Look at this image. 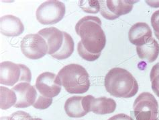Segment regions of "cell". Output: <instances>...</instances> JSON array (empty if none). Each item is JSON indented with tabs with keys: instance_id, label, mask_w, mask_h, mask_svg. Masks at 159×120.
<instances>
[{
	"instance_id": "obj_22",
	"label": "cell",
	"mask_w": 159,
	"mask_h": 120,
	"mask_svg": "<svg viewBox=\"0 0 159 120\" xmlns=\"http://www.w3.org/2000/svg\"><path fill=\"white\" fill-rule=\"evenodd\" d=\"M32 118L30 114L23 111H18L9 117H2L0 120H29Z\"/></svg>"
},
{
	"instance_id": "obj_8",
	"label": "cell",
	"mask_w": 159,
	"mask_h": 120,
	"mask_svg": "<svg viewBox=\"0 0 159 120\" xmlns=\"http://www.w3.org/2000/svg\"><path fill=\"white\" fill-rule=\"evenodd\" d=\"M35 86L41 95L52 98L61 93L62 83L58 76L52 72H46L38 76Z\"/></svg>"
},
{
	"instance_id": "obj_6",
	"label": "cell",
	"mask_w": 159,
	"mask_h": 120,
	"mask_svg": "<svg viewBox=\"0 0 159 120\" xmlns=\"http://www.w3.org/2000/svg\"><path fill=\"white\" fill-rule=\"evenodd\" d=\"M66 12L65 4L57 0L47 1L38 7L36 16L38 21L42 24H56L64 18Z\"/></svg>"
},
{
	"instance_id": "obj_13",
	"label": "cell",
	"mask_w": 159,
	"mask_h": 120,
	"mask_svg": "<svg viewBox=\"0 0 159 120\" xmlns=\"http://www.w3.org/2000/svg\"><path fill=\"white\" fill-rule=\"evenodd\" d=\"M0 31L7 36H17L22 35L24 26L22 21L13 15L3 16L0 19Z\"/></svg>"
},
{
	"instance_id": "obj_26",
	"label": "cell",
	"mask_w": 159,
	"mask_h": 120,
	"mask_svg": "<svg viewBox=\"0 0 159 120\" xmlns=\"http://www.w3.org/2000/svg\"><path fill=\"white\" fill-rule=\"evenodd\" d=\"M29 120H43V119H40V118H31V119H30Z\"/></svg>"
},
{
	"instance_id": "obj_21",
	"label": "cell",
	"mask_w": 159,
	"mask_h": 120,
	"mask_svg": "<svg viewBox=\"0 0 159 120\" xmlns=\"http://www.w3.org/2000/svg\"><path fill=\"white\" fill-rule=\"evenodd\" d=\"M52 103V98L46 97L43 95L38 97L36 102L32 106L37 109H46L51 105Z\"/></svg>"
},
{
	"instance_id": "obj_1",
	"label": "cell",
	"mask_w": 159,
	"mask_h": 120,
	"mask_svg": "<svg viewBox=\"0 0 159 120\" xmlns=\"http://www.w3.org/2000/svg\"><path fill=\"white\" fill-rule=\"evenodd\" d=\"M75 31L81 39L77 45L79 55L86 61L97 60L106 45L101 20L97 16H85L79 20Z\"/></svg>"
},
{
	"instance_id": "obj_3",
	"label": "cell",
	"mask_w": 159,
	"mask_h": 120,
	"mask_svg": "<svg viewBox=\"0 0 159 120\" xmlns=\"http://www.w3.org/2000/svg\"><path fill=\"white\" fill-rule=\"evenodd\" d=\"M62 85L70 94H83L90 87L89 75L81 65L70 64L62 68L58 74Z\"/></svg>"
},
{
	"instance_id": "obj_10",
	"label": "cell",
	"mask_w": 159,
	"mask_h": 120,
	"mask_svg": "<svg viewBox=\"0 0 159 120\" xmlns=\"http://www.w3.org/2000/svg\"><path fill=\"white\" fill-rule=\"evenodd\" d=\"M11 89L17 96L16 108H26L34 105L36 101L38 93L36 88L28 82H20Z\"/></svg>"
},
{
	"instance_id": "obj_16",
	"label": "cell",
	"mask_w": 159,
	"mask_h": 120,
	"mask_svg": "<svg viewBox=\"0 0 159 120\" xmlns=\"http://www.w3.org/2000/svg\"><path fill=\"white\" fill-rule=\"evenodd\" d=\"M83 97L74 96L69 98L65 104V110L70 118H82L87 114L82 104Z\"/></svg>"
},
{
	"instance_id": "obj_19",
	"label": "cell",
	"mask_w": 159,
	"mask_h": 120,
	"mask_svg": "<svg viewBox=\"0 0 159 120\" xmlns=\"http://www.w3.org/2000/svg\"><path fill=\"white\" fill-rule=\"evenodd\" d=\"M79 6L81 9L87 13L97 14L100 11V2L97 0L80 1Z\"/></svg>"
},
{
	"instance_id": "obj_12",
	"label": "cell",
	"mask_w": 159,
	"mask_h": 120,
	"mask_svg": "<svg viewBox=\"0 0 159 120\" xmlns=\"http://www.w3.org/2000/svg\"><path fill=\"white\" fill-rule=\"evenodd\" d=\"M152 37L151 28L145 22H137L132 25L128 32L130 43L136 47L144 45Z\"/></svg>"
},
{
	"instance_id": "obj_2",
	"label": "cell",
	"mask_w": 159,
	"mask_h": 120,
	"mask_svg": "<svg viewBox=\"0 0 159 120\" xmlns=\"http://www.w3.org/2000/svg\"><path fill=\"white\" fill-rule=\"evenodd\" d=\"M104 85L111 96L128 98L137 94L139 84L132 74L121 68L111 69L106 75Z\"/></svg>"
},
{
	"instance_id": "obj_20",
	"label": "cell",
	"mask_w": 159,
	"mask_h": 120,
	"mask_svg": "<svg viewBox=\"0 0 159 120\" xmlns=\"http://www.w3.org/2000/svg\"><path fill=\"white\" fill-rule=\"evenodd\" d=\"M150 78L151 81L153 92L159 97V62L152 68L151 71H150Z\"/></svg>"
},
{
	"instance_id": "obj_11",
	"label": "cell",
	"mask_w": 159,
	"mask_h": 120,
	"mask_svg": "<svg viewBox=\"0 0 159 120\" xmlns=\"http://www.w3.org/2000/svg\"><path fill=\"white\" fill-rule=\"evenodd\" d=\"M39 34L47 41L48 46V54L51 56L55 54L62 48L65 41L64 32L55 27L45 28L39 31Z\"/></svg>"
},
{
	"instance_id": "obj_14",
	"label": "cell",
	"mask_w": 159,
	"mask_h": 120,
	"mask_svg": "<svg viewBox=\"0 0 159 120\" xmlns=\"http://www.w3.org/2000/svg\"><path fill=\"white\" fill-rule=\"evenodd\" d=\"M90 111L98 115H106L114 113L116 109V103L114 99L107 97L95 98L89 95Z\"/></svg>"
},
{
	"instance_id": "obj_23",
	"label": "cell",
	"mask_w": 159,
	"mask_h": 120,
	"mask_svg": "<svg viewBox=\"0 0 159 120\" xmlns=\"http://www.w3.org/2000/svg\"><path fill=\"white\" fill-rule=\"evenodd\" d=\"M151 24L154 35H159V10L154 12L151 16Z\"/></svg>"
},
{
	"instance_id": "obj_7",
	"label": "cell",
	"mask_w": 159,
	"mask_h": 120,
	"mask_svg": "<svg viewBox=\"0 0 159 120\" xmlns=\"http://www.w3.org/2000/svg\"><path fill=\"white\" fill-rule=\"evenodd\" d=\"M23 54L30 60H39L47 55L48 46L47 41L39 34H29L21 41Z\"/></svg>"
},
{
	"instance_id": "obj_4",
	"label": "cell",
	"mask_w": 159,
	"mask_h": 120,
	"mask_svg": "<svg viewBox=\"0 0 159 120\" xmlns=\"http://www.w3.org/2000/svg\"><path fill=\"white\" fill-rule=\"evenodd\" d=\"M158 103L154 95L150 93H142L136 98L131 111L134 120H157Z\"/></svg>"
},
{
	"instance_id": "obj_27",
	"label": "cell",
	"mask_w": 159,
	"mask_h": 120,
	"mask_svg": "<svg viewBox=\"0 0 159 120\" xmlns=\"http://www.w3.org/2000/svg\"><path fill=\"white\" fill-rule=\"evenodd\" d=\"M155 35L156 36V37H157V38L159 40V35Z\"/></svg>"
},
{
	"instance_id": "obj_17",
	"label": "cell",
	"mask_w": 159,
	"mask_h": 120,
	"mask_svg": "<svg viewBox=\"0 0 159 120\" xmlns=\"http://www.w3.org/2000/svg\"><path fill=\"white\" fill-rule=\"evenodd\" d=\"M17 102V96L12 89L1 86L0 87V107L6 110L14 106Z\"/></svg>"
},
{
	"instance_id": "obj_24",
	"label": "cell",
	"mask_w": 159,
	"mask_h": 120,
	"mask_svg": "<svg viewBox=\"0 0 159 120\" xmlns=\"http://www.w3.org/2000/svg\"><path fill=\"white\" fill-rule=\"evenodd\" d=\"M107 120H134L130 116L124 113L117 114L114 116L109 118Z\"/></svg>"
},
{
	"instance_id": "obj_15",
	"label": "cell",
	"mask_w": 159,
	"mask_h": 120,
	"mask_svg": "<svg viewBox=\"0 0 159 120\" xmlns=\"http://www.w3.org/2000/svg\"><path fill=\"white\" fill-rule=\"evenodd\" d=\"M136 52L140 59L152 63L159 55V44L152 37L144 45L136 47Z\"/></svg>"
},
{
	"instance_id": "obj_25",
	"label": "cell",
	"mask_w": 159,
	"mask_h": 120,
	"mask_svg": "<svg viewBox=\"0 0 159 120\" xmlns=\"http://www.w3.org/2000/svg\"><path fill=\"white\" fill-rule=\"evenodd\" d=\"M146 3L152 7H159V1H146Z\"/></svg>"
},
{
	"instance_id": "obj_5",
	"label": "cell",
	"mask_w": 159,
	"mask_h": 120,
	"mask_svg": "<svg viewBox=\"0 0 159 120\" xmlns=\"http://www.w3.org/2000/svg\"><path fill=\"white\" fill-rule=\"evenodd\" d=\"M30 70L23 64L3 61L0 64V82L2 84L14 86L17 82H31Z\"/></svg>"
},
{
	"instance_id": "obj_9",
	"label": "cell",
	"mask_w": 159,
	"mask_h": 120,
	"mask_svg": "<svg viewBox=\"0 0 159 120\" xmlns=\"http://www.w3.org/2000/svg\"><path fill=\"white\" fill-rule=\"evenodd\" d=\"M139 1H99L100 12L103 17L107 20H115L120 16L129 13L133 8L134 4Z\"/></svg>"
},
{
	"instance_id": "obj_28",
	"label": "cell",
	"mask_w": 159,
	"mask_h": 120,
	"mask_svg": "<svg viewBox=\"0 0 159 120\" xmlns=\"http://www.w3.org/2000/svg\"><path fill=\"white\" fill-rule=\"evenodd\" d=\"M157 120H158V119H157Z\"/></svg>"
},
{
	"instance_id": "obj_18",
	"label": "cell",
	"mask_w": 159,
	"mask_h": 120,
	"mask_svg": "<svg viewBox=\"0 0 159 120\" xmlns=\"http://www.w3.org/2000/svg\"><path fill=\"white\" fill-rule=\"evenodd\" d=\"M64 36L65 41L62 48L57 53L52 55L54 58L58 60L67 59L68 57L72 55V53L74 51L75 43L73 38L66 32H64Z\"/></svg>"
}]
</instances>
